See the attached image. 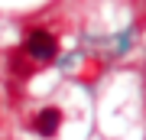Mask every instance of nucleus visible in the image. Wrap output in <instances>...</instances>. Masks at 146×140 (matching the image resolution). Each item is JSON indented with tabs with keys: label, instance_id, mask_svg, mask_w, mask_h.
Returning <instances> with one entry per match:
<instances>
[{
	"label": "nucleus",
	"instance_id": "1",
	"mask_svg": "<svg viewBox=\"0 0 146 140\" xmlns=\"http://www.w3.org/2000/svg\"><path fill=\"white\" fill-rule=\"evenodd\" d=\"M23 56H26L29 62H36V65H46V62H52L58 56V39L49 29L36 26V29H29L26 39H23Z\"/></svg>",
	"mask_w": 146,
	"mask_h": 140
},
{
	"label": "nucleus",
	"instance_id": "2",
	"mask_svg": "<svg viewBox=\"0 0 146 140\" xmlns=\"http://www.w3.org/2000/svg\"><path fill=\"white\" fill-rule=\"evenodd\" d=\"M62 121H65V111L55 108V104H49V108L36 111V117L29 121V127L36 130L39 137H55L58 130H62Z\"/></svg>",
	"mask_w": 146,
	"mask_h": 140
}]
</instances>
